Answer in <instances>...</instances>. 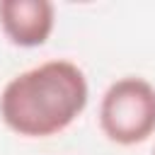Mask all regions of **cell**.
Here are the masks:
<instances>
[{
	"label": "cell",
	"mask_w": 155,
	"mask_h": 155,
	"mask_svg": "<svg viewBox=\"0 0 155 155\" xmlns=\"http://www.w3.org/2000/svg\"><path fill=\"white\" fill-rule=\"evenodd\" d=\"M90 87L73 61H46L15 75L0 92L2 124L24 138L65 131L87 107Z\"/></svg>",
	"instance_id": "6da1fadb"
},
{
	"label": "cell",
	"mask_w": 155,
	"mask_h": 155,
	"mask_svg": "<svg viewBox=\"0 0 155 155\" xmlns=\"http://www.w3.org/2000/svg\"><path fill=\"white\" fill-rule=\"evenodd\" d=\"M99 128L116 145H136L155 133V87L143 78H121L99 102Z\"/></svg>",
	"instance_id": "7a4b0ae2"
},
{
	"label": "cell",
	"mask_w": 155,
	"mask_h": 155,
	"mask_svg": "<svg viewBox=\"0 0 155 155\" xmlns=\"http://www.w3.org/2000/svg\"><path fill=\"white\" fill-rule=\"evenodd\" d=\"M153 155H155V148H153Z\"/></svg>",
	"instance_id": "277c9868"
},
{
	"label": "cell",
	"mask_w": 155,
	"mask_h": 155,
	"mask_svg": "<svg viewBox=\"0 0 155 155\" xmlns=\"http://www.w3.org/2000/svg\"><path fill=\"white\" fill-rule=\"evenodd\" d=\"M56 10L48 0H0V27L10 44L34 48L48 41Z\"/></svg>",
	"instance_id": "3957f363"
}]
</instances>
